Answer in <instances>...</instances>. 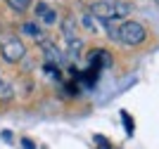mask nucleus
I'll list each match as a JSON object with an SVG mask.
<instances>
[{"label":"nucleus","instance_id":"9d476101","mask_svg":"<svg viewBox=\"0 0 159 149\" xmlns=\"http://www.w3.org/2000/svg\"><path fill=\"white\" fill-rule=\"evenodd\" d=\"M95 142L100 144V149H112V147H109V142H107L105 137H100V135H95Z\"/></svg>","mask_w":159,"mask_h":149},{"label":"nucleus","instance_id":"f257e3e1","mask_svg":"<svg viewBox=\"0 0 159 149\" xmlns=\"http://www.w3.org/2000/svg\"><path fill=\"white\" fill-rule=\"evenodd\" d=\"M107 33H109V38L116 40V43H121V45H140V43H145V26L138 24V21H107L105 24Z\"/></svg>","mask_w":159,"mask_h":149},{"label":"nucleus","instance_id":"0eeeda50","mask_svg":"<svg viewBox=\"0 0 159 149\" xmlns=\"http://www.w3.org/2000/svg\"><path fill=\"white\" fill-rule=\"evenodd\" d=\"M21 31L26 33V36H31V38H40V28L33 24V21H26V24L21 26Z\"/></svg>","mask_w":159,"mask_h":149},{"label":"nucleus","instance_id":"1a4fd4ad","mask_svg":"<svg viewBox=\"0 0 159 149\" xmlns=\"http://www.w3.org/2000/svg\"><path fill=\"white\" fill-rule=\"evenodd\" d=\"M121 121H124V125H126V133H128V135H133V128H135V123H133V118L128 116L126 111H121Z\"/></svg>","mask_w":159,"mask_h":149},{"label":"nucleus","instance_id":"f8f14e48","mask_svg":"<svg viewBox=\"0 0 159 149\" xmlns=\"http://www.w3.org/2000/svg\"><path fill=\"white\" fill-rule=\"evenodd\" d=\"M154 2H157V7H159V0H154Z\"/></svg>","mask_w":159,"mask_h":149},{"label":"nucleus","instance_id":"423d86ee","mask_svg":"<svg viewBox=\"0 0 159 149\" xmlns=\"http://www.w3.org/2000/svg\"><path fill=\"white\" fill-rule=\"evenodd\" d=\"M12 97H14L12 83H7V81H2V78H0V102H10Z\"/></svg>","mask_w":159,"mask_h":149},{"label":"nucleus","instance_id":"20e7f679","mask_svg":"<svg viewBox=\"0 0 159 149\" xmlns=\"http://www.w3.org/2000/svg\"><path fill=\"white\" fill-rule=\"evenodd\" d=\"M88 62H90V66H88V69H93V71L100 73L105 66H109V62H112V59H109V55H107L105 50H95V52H90V59H88Z\"/></svg>","mask_w":159,"mask_h":149},{"label":"nucleus","instance_id":"39448f33","mask_svg":"<svg viewBox=\"0 0 159 149\" xmlns=\"http://www.w3.org/2000/svg\"><path fill=\"white\" fill-rule=\"evenodd\" d=\"M36 14L40 17L43 24H55V21H57V12H55L52 7H48L45 2H38V5H36Z\"/></svg>","mask_w":159,"mask_h":149},{"label":"nucleus","instance_id":"6e6552de","mask_svg":"<svg viewBox=\"0 0 159 149\" xmlns=\"http://www.w3.org/2000/svg\"><path fill=\"white\" fill-rule=\"evenodd\" d=\"M7 5L12 7V10H17V12H24L29 7V0H7Z\"/></svg>","mask_w":159,"mask_h":149},{"label":"nucleus","instance_id":"9b49d317","mask_svg":"<svg viewBox=\"0 0 159 149\" xmlns=\"http://www.w3.org/2000/svg\"><path fill=\"white\" fill-rule=\"evenodd\" d=\"M21 149H36V144H33V140H29V137H24V140H21Z\"/></svg>","mask_w":159,"mask_h":149},{"label":"nucleus","instance_id":"f03ea898","mask_svg":"<svg viewBox=\"0 0 159 149\" xmlns=\"http://www.w3.org/2000/svg\"><path fill=\"white\" fill-rule=\"evenodd\" d=\"M90 12L102 24H107V21H124V17L131 14V2H126V0H98V2H93Z\"/></svg>","mask_w":159,"mask_h":149},{"label":"nucleus","instance_id":"7ed1b4c3","mask_svg":"<svg viewBox=\"0 0 159 149\" xmlns=\"http://www.w3.org/2000/svg\"><path fill=\"white\" fill-rule=\"evenodd\" d=\"M24 43H21L17 36H5V38L0 40V55L5 59L7 64H17L21 57H24Z\"/></svg>","mask_w":159,"mask_h":149}]
</instances>
